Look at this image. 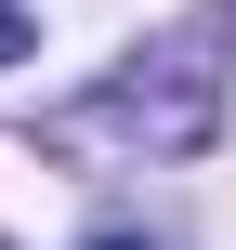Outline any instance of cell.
Masks as SVG:
<instances>
[{"instance_id":"6da1fadb","label":"cell","mask_w":236,"mask_h":250,"mask_svg":"<svg viewBox=\"0 0 236 250\" xmlns=\"http://www.w3.org/2000/svg\"><path fill=\"white\" fill-rule=\"evenodd\" d=\"M223 53H236V0H197L171 40H145L105 92H79V105H53L39 119V145H66V158H92V145H145V158H197L210 132H223Z\"/></svg>"},{"instance_id":"7a4b0ae2","label":"cell","mask_w":236,"mask_h":250,"mask_svg":"<svg viewBox=\"0 0 236 250\" xmlns=\"http://www.w3.org/2000/svg\"><path fill=\"white\" fill-rule=\"evenodd\" d=\"M26 40H39V0H0V66H13Z\"/></svg>"},{"instance_id":"3957f363","label":"cell","mask_w":236,"mask_h":250,"mask_svg":"<svg viewBox=\"0 0 236 250\" xmlns=\"http://www.w3.org/2000/svg\"><path fill=\"white\" fill-rule=\"evenodd\" d=\"M92 250H145V237H131V224H105V237H92Z\"/></svg>"}]
</instances>
